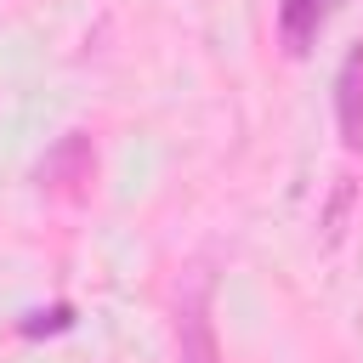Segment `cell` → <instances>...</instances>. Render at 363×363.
Masks as SVG:
<instances>
[{
	"instance_id": "cell-3",
	"label": "cell",
	"mask_w": 363,
	"mask_h": 363,
	"mask_svg": "<svg viewBox=\"0 0 363 363\" xmlns=\"http://www.w3.org/2000/svg\"><path fill=\"white\" fill-rule=\"evenodd\" d=\"M91 164H96V153H91V136H62L51 153H45V164H40V182L45 187H79V182H91Z\"/></svg>"
},
{
	"instance_id": "cell-4",
	"label": "cell",
	"mask_w": 363,
	"mask_h": 363,
	"mask_svg": "<svg viewBox=\"0 0 363 363\" xmlns=\"http://www.w3.org/2000/svg\"><path fill=\"white\" fill-rule=\"evenodd\" d=\"M318 17H323V0H278V34L289 51H306L312 34H318Z\"/></svg>"
},
{
	"instance_id": "cell-1",
	"label": "cell",
	"mask_w": 363,
	"mask_h": 363,
	"mask_svg": "<svg viewBox=\"0 0 363 363\" xmlns=\"http://www.w3.org/2000/svg\"><path fill=\"white\" fill-rule=\"evenodd\" d=\"M176 363H221L216 323H210V289L193 284L176 306Z\"/></svg>"
},
{
	"instance_id": "cell-5",
	"label": "cell",
	"mask_w": 363,
	"mask_h": 363,
	"mask_svg": "<svg viewBox=\"0 0 363 363\" xmlns=\"http://www.w3.org/2000/svg\"><path fill=\"white\" fill-rule=\"evenodd\" d=\"M346 210H352V182L340 176V182H335V199H329V216H323V244H340V227H346Z\"/></svg>"
},
{
	"instance_id": "cell-2",
	"label": "cell",
	"mask_w": 363,
	"mask_h": 363,
	"mask_svg": "<svg viewBox=\"0 0 363 363\" xmlns=\"http://www.w3.org/2000/svg\"><path fill=\"white\" fill-rule=\"evenodd\" d=\"M335 119H340V142H346V147H363V51H352V57L340 62Z\"/></svg>"
}]
</instances>
